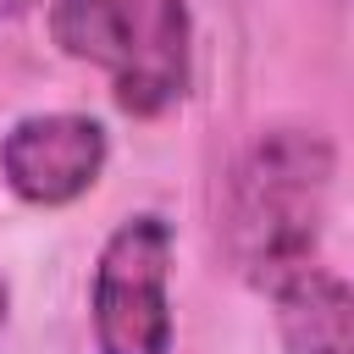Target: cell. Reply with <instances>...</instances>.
Instances as JSON below:
<instances>
[{"instance_id":"1","label":"cell","mask_w":354,"mask_h":354,"mask_svg":"<svg viewBox=\"0 0 354 354\" xmlns=\"http://www.w3.org/2000/svg\"><path fill=\"white\" fill-rule=\"evenodd\" d=\"M332 194V144L304 122L260 127L227 177V254L254 288L310 271Z\"/></svg>"},{"instance_id":"2","label":"cell","mask_w":354,"mask_h":354,"mask_svg":"<svg viewBox=\"0 0 354 354\" xmlns=\"http://www.w3.org/2000/svg\"><path fill=\"white\" fill-rule=\"evenodd\" d=\"M50 33L72 61L105 72L133 116H160L188 94V0H50Z\"/></svg>"},{"instance_id":"3","label":"cell","mask_w":354,"mask_h":354,"mask_svg":"<svg viewBox=\"0 0 354 354\" xmlns=\"http://www.w3.org/2000/svg\"><path fill=\"white\" fill-rule=\"evenodd\" d=\"M171 227L160 216H127L94 266V343L100 354H166L171 348Z\"/></svg>"},{"instance_id":"4","label":"cell","mask_w":354,"mask_h":354,"mask_svg":"<svg viewBox=\"0 0 354 354\" xmlns=\"http://www.w3.org/2000/svg\"><path fill=\"white\" fill-rule=\"evenodd\" d=\"M105 155V127L83 111H39L0 138V171L28 205H72L100 183Z\"/></svg>"},{"instance_id":"5","label":"cell","mask_w":354,"mask_h":354,"mask_svg":"<svg viewBox=\"0 0 354 354\" xmlns=\"http://www.w3.org/2000/svg\"><path fill=\"white\" fill-rule=\"evenodd\" d=\"M271 299L288 354H354V288L343 277L310 266L288 277Z\"/></svg>"},{"instance_id":"6","label":"cell","mask_w":354,"mask_h":354,"mask_svg":"<svg viewBox=\"0 0 354 354\" xmlns=\"http://www.w3.org/2000/svg\"><path fill=\"white\" fill-rule=\"evenodd\" d=\"M28 6H33V0H0V11H6V17H11V11H28Z\"/></svg>"},{"instance_id":"7","label":"cell","mask_w":354,"mask_h":354,"mask_svg":"<svg viewBox=\"0 0 354 354\" xmlns=\"http://www.w3.org/2000/svg\"><path fill=\"white\" fill-rule=\"evenodd\" d=\"M0 321H6V282H0Z\"/></svg>"}]
</instances>
